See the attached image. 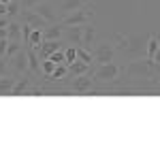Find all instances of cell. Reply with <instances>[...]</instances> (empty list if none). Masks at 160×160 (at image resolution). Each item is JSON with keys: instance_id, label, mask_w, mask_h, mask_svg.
<instances>
[{"instance_id": "6", "label": "cell", "mask_w": 160, "mask_h": 160, "mask_svg": "<svg viewBox=\"0 0 160 160\" xmlns=\"http://www.w3.org/2000/svg\"><path fill=\"white\" fill-rule=\"evenodd\" d=\"M64 41L79 47L83 41V26H66L64 28Z\"/></svg>"}, {"instance_id": "33", "label": "cell", "mask_w": 160, "mask_h": 160, "mask_svg": "<svg viewBox=\"0 0 160 160\" xmlns=\"http://www.w3.org/2000/svg\"><path fill=\"white\" fill-rule=\"evenodd\" d=\"M154 62L160 66V47H158V51H156V56H154Z\"/></svg>"}, {"instance_id": "32", "label": "cell", "mask_w": 160, "mask_h": 160, "mask_svg": "<svg viewBox=\"0 0 160 160\" xmlns=\"http://www.w3.org/2000/svg\"><path fill=\"white\" fill-rule=\"evenodd\" d=\"M2 15H7V4H4V2H0V17H2Z\"/></svg>"}, {"instance_id": "21", "label": "cell", "mask_w": 160, "mask_h": 160, "mask_svg": "<svg viewBox=\"0 0 160 160\" xmlns=\"http://www.w3.org/2000/svg\"><path fill=\"white\" fill-rule=\"evenodd\" d=\"M77 60L81 62H88V64H92V60H94V56H92V51L88 49V47H77Z\"/></svg>"}, {"instance_id": "34", "label": "cell", "mask_w": 160, "mask_h": 160, "mask_svg": "<svg viewBox=\"0 0 160 160\" xmlns=\"http://www.w3.org/2000/svg\"><path fill=\"white\" fill-rule=\"evenodd\" d=\"M154 37H156V41H158V43H160V32H156V34H154Z\"/></svg>"}, {"instance_id": "4", "label": "cell", "mask_w": 160, "mask_h": 160, "mask_svg": "<svg viewBox=\"0 0 160 160\" xmlns=\"http://www.w3.org/2000/svg\"><path fill=\"white\" fill-rule=\"evenodd\" d=\"M92 77H94L92 71L86 73V75H79V77H73V83H71L73 92H77V94H88V92H92V83H94Z\"/></svg>"}, {"instance_id": "12", "label": "cell", "mask_w": 160, "mask_h": 160, "mask_svg": "<svg viewBox=\"0 0 160 160\" xmlns=\"http://www.w3.org/2000/svg\"><path fill=\"white\" fill-rule=\"evenodd\" d=\"M66 66H68V75H73V77H79V75H86L92 71V66L88 62H81V60H75L71 64H66Z\"/></svg>"}, {"instance_id": "30", "label": "cell", "mask_w": 160, "mask_h": 160, "mask_svg": "<svg viewBox=\"0 0 160 160\" xmlns=\"http://www.w3.org/2000/svg\"><path fill=\"white\" fill-rule=\"evenodd\" d=\"M9 24H11V17L9 15H2L0 17V28H9Z\"/></svg>"}, {"instance_id": "27", "label": "cell", "mask_w": 160, "mask_h": 160, "mask_svg": "<svg viewBox=\"0 0 160 160\" xmlns=\"http://www.w3.org/2000/svg\"><path fill=\"white\" fill-rule=\"evenodd\" d=\"M41 0H19V4H22V9H34Z\"/></svg>"}, {"instance_id": "17", "label": "cell", "mask_w": 160, "mask_h": 160, "mask_svg": "<svg viewBox=\"0 0 160 160\" xmlns=\"http://www.w3.org/2000/svg\"><path fill=\"white\" fill-rule=\"evenodd\" d=\"M15 77H0V94L2 96H11V92H13V88H15Z\"/></svg>"}, {"instance_id": "9", "label": "cell", "mask_w": 160, "mask_h": 160, "mask_svg": "<svg viewBox=\"0 0 160 160\" xmlns=\"http://www.w3.org/2000/svg\"><path fill=\"white\" fill-rule=\"evenodd\" d=\"M64 47V41L62 38H58V41H43L41 43V47H38V56H41V60H45V58H49L53 51H58Z\"/></svg>"}, {"instance_id": "19", "label": "cell", "mask_w": 160, "mask_h": 160, "mask_svg": "<svg viewBox=\"0 0 160 160\" xmlns=\"http://www.w3.org/2000/svg\"><path fill=\"white\" fill-rule=\"evenodd\" d=\"M66 77H68V66H66V64H58L56 71H53L49 77H45V79H49V81H60V79H66Z\"/></svg>"}, {"instance_id": "35", "label": "cell", "mask_w": 160, "mask_h": 160, "mask_svg": "<svg viewBox=\"0 0 160 160\" xmlns=\"http://www.w3.org/2000/svg\"><path fill=\"white\" fill-rule=\"evenodd\" d=\"M0 2H4V4H9V2H11V0H0Z\"/></svg>"}, {"instance_id": "23", "label": "cell", "mask_w": 160, "mask_h": 160, "mask_svg": "<svg viewBox=\"0 0 160 160\" xmlns=\"http://www.w3.org/2000/svg\"><path fill=\"white\" fill-rule=\"evenodd\" d=\"M56 66H58V64H56L53 60H49V58H45V60L41 62V73L45 75V77H49V75L53 73V71H56Z\"/></svg>"}, {"instance_id": "7", "label": "cell", "mask_w": 160, "mask_h": 160, "mask_svg": "<svg viewBox=\"0 0 160 160\" xmlns=\"http://www.w3.org/2000/svg\"><path fill=\"white\" fill-rule=\"evenodd\" d=\"M11 68L17 75L28 73V51L22 49V51H17V53L13 56V58H11Z\"/></svg>"}, {"instance_id": "29", "label": "cell", "mask_w": 160, "mask_h": 160, "mask_svg": "<svg viewBox=\"0 0 160 160\" xmlns=\"http://www.w3.org/2000/svg\"><path fill=\"white\" fill-rule=\"evenodd\" d=\"M7 45H9V38H0V56L7 53Z\"/></svg>"}, {"instance_id": "18", "label": "cell", "mask_w": 160, "mask_h": 160, "mask_svg": "<svg viewBox=\"0 0 160 160\" xmlns=\"http://www.w3.org/2000/svg\"><path fill=\"white\" fill-rule=\"evenodd\" d=\"M43 41H45V37H43V30H41V28H32V32H30V37H28V47H34V49H38Z\"/></svg>"}, {"instance_id": "15", "label": "cell", "mask_w": 160, "mask_h": 160, "mask_svg": "<svg viewBox=\"0 0 160 160\" xmlns=\"http://www.w3.org/2000/svg\"><path fill=\"white\" fill-rule=\"evenodd\" d=\"M7 30H9V41H22L24 43V38H22V22L19 19H11Z\"/></svg>"}, {"instance_id": "26", "label": "cell", "mask_w": 160, "mask_h": 160, "mask_svg": "<svg viewBox=\"0 0 160 160\" xmlns=\"http://www.w3.org/2000/svg\"><path fill=\"white\" fill-rule=\"evenodd\" d=\"M49 60H53L56 64H66V56H64V47L62 49H58V51H53L49 56Z\"/></svg>"}, {"instance_id": "11", "label": "cell", "mask_w": 160, "mask_h": 160, "mask_svg": "<svg viewBox=\"0 0 160 160\" xmlns=\"http://www.w3.org/2000/svg\"><path fill=\"white\" fill-rule=\"evenodd\" d=\"M28 71L30 73H41V56L34 47H28Z\"/></svg>"}, {"instance_id": "14", "label": "cell", "mask_w": 160, "mask_h": 160, "mask_svg": "<svg viewBox=\"0 0 160 160\" xmlns=\"http://www.w3.org/2000/svg\"><path fill=\"white\" fill-rule=\"evenodd\" d=\"M94 41H96V30H94V26L83 24V41H81V47H88V49L92 51Z\"/></svg>"}, {"instance_id": "24", "label": "cell", "mask_w": 160, "mask_h": 160, "mask_svg": "<svg viewBox=\"0 0 160 160\" xmlns=\"http://www.w3.org/2000/svg\"><path fill=\"white\" fill-rule=\"evenodd\" d=\"M158 47H160V43L156 41V37L152 34V37H149V41H148V58H149V60H154V56H156Z\"/></svg>"}, {"instance_id": "28", "label": "cell", "mask_w": 160, "mask_h": 160, "mask_svg": "<svg viewBox=\"0 0 160 160\" xmlns=\"http://www.w3.org/2000/svg\"><path fill=\"white\" fill-rule=\"evenodd\" d=\"M7 64H9L7 58H4V56H0V77H4V75H7Z\"/></svg>"}, {"instance_id": "3", "label": "cell", "mask_w": 160, "mask_h": 160, "mask_svg": "<svg viewBox=\"0 0 160 160\" xmlns=\"http://www.w3.org/2000/svg\"><path fill=\"white\" fill-rule=\"evenodd\" d=\"M17 19H19L22 24H28V26H32V28H41V30H45V28L49 26V22H47L45 17H41L34 9H22L19 15H17Z\"/></svg>"}, {"instance_id": "1", "label": "cell", "mask_w": 160, "mask_h": 160, "mask_svg": "<svg viewBox=\"0 0 160 160\" xmlns=\"http://www.w3.org/2000/svg\"><path fill=\"white\" fill-rule=\"evenodd\" d=\"M92 17H94V13H92V9L86 4V7H81V9H77V11L66 13L60 19V24L64 26V28H66V26H83V24H90Z\"/></svg>"}, {"instance_id": "31", "label": "cell", "mask_w": 160, "mask_h": 160, "mask_svg": "<svg viewBox=\"0 0 160 160\" xmlns=\"http://www.w3.org/2000/svg\"><path fill=\"white\" fill-rule=\"evenodd\" d=\"M0 38H9V30L7 28H0Z\"/></svg>"}, {"instance_id": "16", "label": "cell", "mask_w": 160, "mask_h": 160, "mask_svg": "<svg viewBox=\"0 0 160 160\" xmlns=\"http://www.w3.org/2000/svg\"><path fill=\"white\" fill-rule=\"evenodd\" d=\"M90 0H62V13L66 15V13H71V11H77V9H81V7H86Z\"/></svg>"}, {"instance_id": "10", "label": "cell", "mask_w": 160, "mask_h": 160, "mask_svg": "<svg viewBox=\"0 0 160 160\" xmlns=\"http://www.w3.org/2000/svg\"><path fill=\"white\" fill-rule=\"evenodd\" d=\"M43 37H45V41H58V38L64 37V28H62L60 22L58 24H49L43 30Z\"/></svg>"}, {"instance_id": "25", "label": "cell", "mask_w": 160, "mask_h": 160, "mask_svg": "<svg viewBox=\"0 0 160 160\" xmlns=\"http://www.w3.org/2000/svg\"><path fill=\"white\" fill-rule=\"evenodd\" d=\"M64 56H66V64L75 62V60H77V47H75V45H68V47H64Z\"/></svg>"}, {"instance_id": "13", "label": "cell", "mask_w": 160, "mask_h": 160, "mask_svg": "<svg viewBox=\"0 0 160 160\" xmlns=\"http://www.w3.org/2000/svg\"><path fill=\"white\" fill-rule=\"evenodd\" d=\"M30 88H32V79H28V77H19V79L15 81V88H13L11 96H22V94H28V92H30Z\"/></svg>"}, {"instance_id": "5", "label": "cell", "mask_w": 160, "mask_h": 160, "mask_svg": "<svg viewBox=\"0 0 160 160\" xmlns=\"http://www.w3.org/2000/svg\"><path fill=\"white\" fill-rule=\"evenodd\" d=\"M92 56H94V62L96 64H107V62H113L115 58V49L111 47V45H96L94 51H92Z\"/></svg>"}, {"instance_id": "22", "label": "cell", "mask_w": 160, "mask_h": 160, "mask_svg": "<svg viewBox=\"0 0 160 160\" xmlns=\"http://www.w3.org/2000/svg\"><path fill=\"white\" fill-rule=\"evenodd\" d=\"M19 11H22V4H19V0H11V2L7 4V15H9L11 19H15V17L19 15Z\"/></svg>"}, {"instance_id": "20", "label": "cell", "mask_w": 160, "mask_h": 160, "mask_svg": "<svg viewBox=\"0 0 160 160\" xmlns=\"http://www.w3.org/2000/svg\"><path fill=\"white\" fill-rule=\"evenodd\" d=\"M24 47H22V41H9V45H7V53H4V58L7 60H11L13 56L17 53V51H22Z\"/></svg>"}, {"instance_id": "8", "label": "cell", "mask_w": 160, "mask_h": 160, "mask_svg": "<svg viewBox=\"0 0 160 160\" xmlns=\"http://www.w3.org/2000/svg\"><path fill=\"white\" fill-rule=\"evenodd\" d=\"M34 11H37L41 17H45L49 24H58V15H56V11H53V4H51V2L41 0L37 7H34Z\"/></svg>"}, {"instance_id": "2", "label": "cell", "mask_w": 160, "mask_h": 160, "mask_svg": "<svg viewBox=\"0 0 160 160\" xmlns=\"http://www.w3.org/2000/svg\"><path fill=\"white\" fill-rule=\"evenodd\" d=\"M94 79L100 81V83H111V81H115L118 79V75H120V64H115V62H107V64H98L94 71Z\"/></svg>"}]
</instances>
